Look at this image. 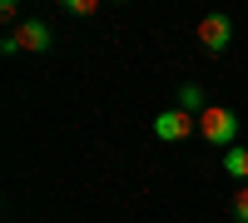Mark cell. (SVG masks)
<instances>
[{
  "label": "cell",
  "instance_id": "6da1fadb",
  "mask_svg": "<svg viewBox=\"0 0 248 223\" xmlns=\"http://www.w3.org/2000/svg\"><path fill=\"white\" fill-rule=\"evenodd\" d=\"M199 134L218 149H233V134H238V114L233 109H203L199 114Z\"/></svg>",
  "mask_w": 248,
  "mask_h": 223
},
{
  "label": "cell",
  "instance_id": "7a4b0ae2",
  "mask_svg": "<svg viewBox=\"0 0 248 223\" xmlns=\"http://www.w3.org/2000/svg\"><path fill=\"white\" fill-rule=\"evenodd\" d=\"M199 40H203V50H209V55H223V50H229V40H233V20H229V15H203V20H199Z\"/></svg>",
  "mask_w": 248,
  "mask_h": 223
},
{
  "label": "cell",
  "instance_id": "3957f363",
  "mask_svg": "<svg viewBox=\"0 0 248 223\" xmlns=\"http://www.w3.org/2000/svg\"><path fill=\"white\" fill-rule=\"evenodd\" d=\"M15 50H30V55H45L50 50V25L45 20H25V25H15Z\"/></svg>",
  "mask_w": 248,
  "mask_h": 223
},
{
  "label": "cell",
  "instance_id": "277c9868",
  "mask_svg": "<svg viewBox=\"0 0 248 223\" xmlns=\"http://www.w3.org/2000/svg\"><path fill=\"white\" fill-rule=\"evenodd\" d=\"M194 124H199V119H194V114H184V109H164V114H154V134H159V139H169V144H174V139H189Z\"/></svg>",
  "mask_w": 248,
  "mask_h": 223
},
{
  "label": "cell",
  "instance_id": "5b68a950",
  "mask_svg": "<svg viewBox=\"0 0 248 223\" xmlns=\"http://www.w3.org/2000/svg\"><path fill=\"white\" fill-rule=\"evenodd\" d=\"M223 169H229L233 178H248V144H233V149H223Z\"/></svg>",
  "mask_w": 248,
  "mask_h": 223
},
{
  "label": "cell",
  "instance_id": "8992f818",
  "mask_svg": "<svg viewBox=\"0 0 248 223\" xmlns=\"http://www.w3.org/2000/svg\"><path fill=\"white\" fill-rule=\"evenodd\" d=\"M179 109L199 119L203 109H209V104H203V89H199V85H184V89H179Z\"/></svg>",
  "mask_w": 248,
  "mask_h": 223
},
{
  "label": "cell",
  "instance_id": "52a82bcc",
  "mask_svg": "<svg viewBox=\"0 0 248 223\" xmlns=\"http://www.w3.org/2000/svg\"><path fill=\"white\" fill-rule=\"evenodd\" d=\"M229 208H233V218H238V223H248V184H243V189L229 198Z\"/></svg>",
  "mask_w": 248,
  "mask_h": 223
},
{
  "label": "cell",
  "instance_id": "ba28073f",
  "mask_svg": "<svg viewBox=\"0 0 248 223\" xmlns=\"http://www.w3.org/2000/svg\"><path fill=\"white\" fill-rule=\"evenodd\" d=\"M65 10H70V15H94L99 0H65Z\"/></svg>",
  "mask_w": 248,
  "mask_h": 223
}]
</instances>
